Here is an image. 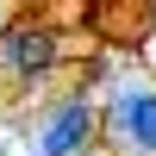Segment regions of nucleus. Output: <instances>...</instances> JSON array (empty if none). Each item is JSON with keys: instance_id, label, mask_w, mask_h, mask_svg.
Returning <instances> with one entry per match:
<instances>
[{"instance_id": "f03ea898", "label": "nucleus", "mask_w": 156, "mask_h": 156, "mask_svg": "<svg viewBox=\"0 0 156 156\" xmlns=\"http://www.w3.org/2000/svg\"><path fill=\"white\" fill-rule=\"evenodd\" d=\"M94 131H100L94 100L69 94V100H56V106H44V119H37V131H31V150L37 156H81L94 144Z\"/></svg>"}, {"instance_id": "7ed1b4c3", "label": "nucleus", "mask_w": 156, "mask_h": 156, "mask_svg": "<svg viewBox=\"0 0 156 156\" xmlns=\"http://www.w3.org/2000/svg\"><path fill=\"white\" fill-rule=\"evenodd\" d=\"M56 56H62V37L50 31V25H19L12 19L6 31H0V69H6L12 81H37Z\"/></svg>"}, {"instance_id": "20e7f679", "label": "nucleus", "mask_w": 156, "mask_h": 156, "mask_svg": "<svg viewBox=\"0 0 156 156\" xmlns=\"http://www.w3.org/2000/svg\"><path fill=\"white\" fill-rule=\"evenodd\" d=\"M12 19H19V0H0V31H6Z\"/></svg>"}, {"instance_id": "f257e3e1", "label": "nucleus", "mask_w": 156, "mask_h": 156, "mask_svg": "<svg viewBox=\"0 0 156 156\" xmlns=\"http://www.w3.org/2000/svg\"><path fill=\"white\" fill-rule=\"evenodd\" d=\"M106 137L125 156H156V87L150 81H125L119 94L106 100Z\"/></svg>"}]
</instances>
